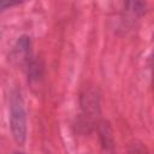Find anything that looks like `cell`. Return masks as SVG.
Returning a JSON list of instances; mask_svg holds the SVG:
<instances>
[{
    "mask_svg": "<svg viewBox=\"0 0 154 154\" xmlns=\"http://www.w3.org/2000/svg\"><path fill=\"white\" fill-rule=\"evenodd\" d=\"M10 124L17 143L23 144L26 138V116L24 102L18 91H13L10 100Z\"/></svg>",
    "mask_w": 154,
    "mask_h": 154,
    "instance_id": "1",
    "label": "cell"
},
{
    "mask_svg": "<svg viewBox=\"0 0 154 154\" xmlns=\"http://www.w3.org/2000/svg\"><path fill=\"white\" fill-rule=\"evenodd\" d=\"M14 154H22V153H14Z\"/></svg>",
    "mask_w": 154,
    "mask_h": 154,
    "instance_id": "4",
    "label": "cell"
},
{
    "mask_svg": "<svg viewBox=\"0 0 154 154\" xmlns=\"http://www.w3.org/2000/svg\"><path fill=\"white\" fill-rule=\"evenodd\" d=\"M134 154H148V153H144L143 152V148H136L135 152H134Z\"/></svg>",
    "mask_w": 154,
    "mask_h": 154,
    "instance_id": "3",
    "label": "cell"
},
{
    "mask_svg": "<svg viewBox=\"0 0 154 154\" xmlns=\"http://www.w3.org/2000/svg\"><path fill=\"white\" fill-rule=\"evenodd\" d=\"M14 5H17V2H5V1H0V12L4 11L5 8L11 7V6H14Z\"/></svg>",
    "mask_w": 154,
    "mask_h": 154,
    "instance_id": "2",
    "label": "cell"
}]
</instances>
